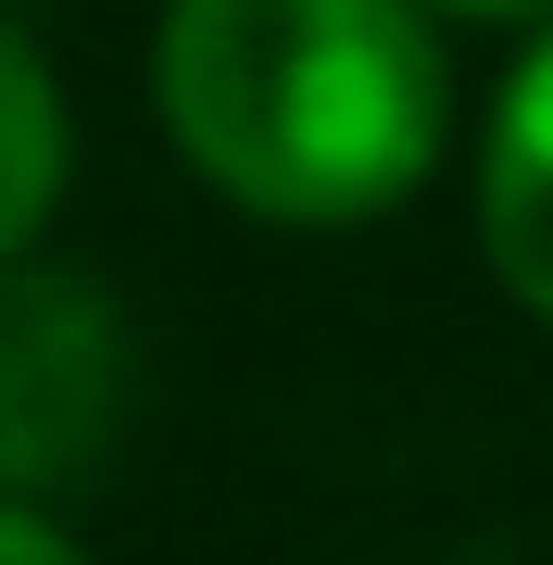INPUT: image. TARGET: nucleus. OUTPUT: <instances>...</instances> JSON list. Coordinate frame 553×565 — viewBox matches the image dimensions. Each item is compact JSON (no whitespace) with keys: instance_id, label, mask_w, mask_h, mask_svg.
Instances as JSON below:
<instances>
[{"instance_id":"nucleus-1","label":"nucleus","mask_w":553,"mask_h":565,"mask_svg":"<svg viewBox=\"0 0 553 565\" xmlns=\"http://www.w3.org/2000/svg\"><path fill=\"white\" fill-rule=\"evenodd\" d=\"M151 102L177 163L265 226H377L453 139L428 0H164Z\"/></svg>"},{"instance_id":"nucleus-2","label":"nucleus","mask_w":553,"mask_h":565,"mask_svg":"<svg viewBox=\"0 0 553 565\" xmlns=\"http://www.w3.org/2000/svg\"><path fill=\"white\" fill-rule=\"evenodd\" d=\"M114 302L76 277H25L0 264V490H63L114 427Z\"/></svg>"},{"instance_id":"nucleus-3","label":"nucleus","mask_w":553,"mask_h":565,"mask_svg":"<svg viewBox=\"0 0 553 565\" xmlns=\"http://www.w3.org/2000/svg\"><path fill=\"white\" fill-rule=\"evenodd\" d=\"M478 252H491L503 302L553 327V13L478 126Z\"/></svg>"},{"instance_id":"nucleus-4","label":"nucleus","mask_w":553,"mask_h":565,"mask_svg":"<svg viewBox=\"0 0 553 565\" xmlns=\"http://www.w3.org/2000/svg\"><path fill=\"white\" fill-rule=\"evenodd\" d=\"M63 177H76V114H63V76L39 63V39L0 25V264H25L63 214Z\"/></svg>"},{"instance_id":"nucleus-5","label":"nucleus","mask_w":553,"mask_h":565,"mask_svg":"<svg viewBox=\"0 0 553 565\" xmlns=\"http://www.w3.org/2000/svg\"><path fill=\"white\" fill-rule=\"evenodd\" d=\"M0 565H88V553L51 527V503H39V490H0Z\"/></svg>"},{"instance_id":"nucleus-6","label":"nucleus","mask_w":553,"mask_h":565,"mask_svg":"<svg viewBox=\"0 0 553 565\" xmlns=\"http://www.w3.org/2000/svg\"><path fill=\"white\" fill-rule=\"evenodd\" d=\"M428 13H453V25H541L553 0H428Z\"/></svg>"}]
</instances>
